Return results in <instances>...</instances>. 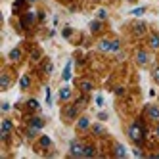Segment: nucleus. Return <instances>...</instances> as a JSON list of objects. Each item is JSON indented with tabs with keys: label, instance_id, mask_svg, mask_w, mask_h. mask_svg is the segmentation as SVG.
I'll use <instances>...</instances> for the list:
<instances>
[{
	"label": "nucleus",
	"instance_id": "obj_1",
	"mask_svg": "<svg viewBox=\"0 0 159 159\" xmlns=\"http://www.w3.org/2000/svg\"><path fill=\"white\" fill-rule=\"evenodd\" d=\"M129 136H130L132 142H136V144H138V142H142V138H144V130H142V126L138 123H134L129 129Z\"/></svg>",
	"mask_w": 159,
	"mask_h": 159
},
{
	"label": "nucleus",
	"instance_id": "obj_2",
	"mask_svg": "<svg viewBox=\"0 0 159 159\" xmlns=\"http://www.w3.org/2000/svg\"><path fill=\"white\" fill-rule=\"evenodd\" d=\"M119 40H102V42H100V50H102V52H117L119 50Z\"/></svg>",
	"mask_w": 159,
	"mask_h": 159
},
{
	"label": "nucleus",
	"instance_id": "obj_3",
	"mask_svg": "<svg viewBox=\"0 0 159 159\" xmlns=\"http://www.w3.org/2000/svg\"><path fill=\"white\" fill-rule=\"evenodd\" d=\"M69 150H71V155H75V157L84 155V146L81 144V142H77V140H73V142H71Z\"/></svg>",
	"mask_w": 159,
	"mask_h": 159
},
{
	"label": "nucleus",
	"instance_id": "obj_4",
	"mask_svg": "<svg viewBox=\"0 0 159 159\" xmlns=\"http://www.w3.org/2000/svg\"><path fill=\"white\" fill-rule=\"evenodd\" d=\"M10 130H12V123H10V121H4V123H2V140L8 138Z\"/></svg>",
	"mask_w": 159,
	"mask_h": 159
},
{
	"label": "nucleus",
	"instance_id": "obj_5",
	"mask_svg": "<svg viewBox=\"0 0 159 159\" xmlns=\"http://www.w3.org/2000/svg\"><path fill=\"white\" fill-rule=\"evenodd\" d=\"M115 155H117V157H125V155H126V150H125V146H121V144H115Z\"/></svg>",
	"mask_w": 159,
	"mask_h": 159
},
{
	"label": "nucleus",
	"instance_id": "obj_6",
	"mask_svg": "<svg viewBox=\"0 0 159 159\" xmlns=\"http://www.w3.org/2000/svg\"><path fill=\"white\" fill-rule=\"evenodd\" d=\"M31 129H42V121L39 119V117H35V119H31Z\"/></svg>",
	"mask_w": 159,
	"mask_h": 159
},
{
	"label": "nucleus",
	"instance_id": "obj_7",
	"mask_svg": "<svg viewBox=\"0 0 159 159\" xmlns=\"http://www.w3.org/2000/svg\"><path fill=\"white\" fill-rule=\"evenodd\" d=\"M69 96H71V90L69 88H61L60 90V98L61 100H69Z\"/></svg>",
	"mask_w": 159,
	"mask_h": 159
},
{
	"label": "nucleus",
	"instance_id": "obj_8",
	"mask_svg": "<svg viewBox=\"0 0 159 159\" xmlns=\"http://www.w3.org/2000/svg\"><path fill=\"white\" fill-rule=\"evenodd\" d=\"M71 79V63H67V67L63 69V81H69Z\"/></svg>",
	"mask_w": 159,
	"mask_h": 159
},
{
	"label": "nucleus",
	"instance_id": "obj_9",
	"mask_svg": "<svg viewBox=\"0 0 159 159\" xmlns=\"http://www.w3.org/2000/svg\"><path fill=\"white\" fill-rule=\"evenodd\" d=\"M136 61L144 65V63L148 61V56H146V52H138V56H136Z\"/></svg>",
	"mask_w": 159,
	"mask_h": 159
},
{
	"label": "nucleus",
	"instance_id": "obj_10",
	"mask_svg": "<svg viewBox=\"0 0 159 159\" xmlns=\"http://www.w3.org/2000/svg\"><path fill=\"white\" fill-rule=\"evenodd\" d=\"M148 113H150L151 119H159V109L157 108H148Z\"/></svg>",
	"mask_w": 159,
	"mask_h": 159
},
{
	"label": "nucleus",
	"instance_id": "obj_11",
	"mask_svg": "<svg viewBox=\"0 0 159 159\" xmlns=\"http://www.w3.org/2000/svg\"><path fill=\"white\" fill-rule=\"evenodd\" d=\"M77 126H79V129H81V130H84V129H86V126H88V119H86V117L79 119V123H77Z\"/></svg>",
	"mask_w": 159,
	"mask_h": 159
},
{
	"label": "nucleus",
	"instance_id": "obj_12",
	"mask_svg": "<svg viewBox=\"0 0 159 159\" xmlns=\"http://www.w3.org/2000/svg\"><path fill=\"white\" fill-rule=\"evenodd\" d=\"M81 88H83V92H90V90H92V83L83 81V83H81Z\"/></svg>",
	"mask_w": 159,
	"mask_h": 159
},
{
	"label": "nucleus",
	"instance_id": "obj_13",
	"mask_svg": "<svg viewBox=\"0 0 159 159\" xmlns=\"http://www.w3.org/2000/svg\"><path fill=\"white\" fill-rule=\"evenodd\" d=\"M150 44H151V48H159V36H157V35H153V36H151Z\"/></svg>",
	"mask_w": 159,
	"mask_h": 159
},
{
	"label": "nucleus",
	"instance_id": "obj_14",
	"mask_svg": "<svg viewBox=\"0 0 159 159\" xmlns=\"http://www.w3.org/2000/svg\"><path fill=\"white\" fill-rule=\"evenodd\" d=\"M19 56H21V52L15 48V50H12L10 52V60H19Z\"/></svg>",
	"mask_w": 159,
	"mask_h": 159
},
{
	"label": "nucleus",
	"instance_id": "obj_15",
	"mask_svg": "<svg viewBox=\"0 0 159 159\" xmlns=\"http://www.w3.org/2000/svg\"><path fill=\"white\" fill-rule=\"evenodd\" d=\"M77 113V105H71V108H67V117H75Z\"/></svg>",
	"mask_w": 159,
	"mask_h": 159
},
{
	"label": "nucleus",
	"instance_id": "obj_16",
	"mask_svg": "<svg viewBox=\"0 0 159 159\" xmlns=\"http://www.w3.org/2000/svg\"><path fill=\"white\" fill-rule=\"evenodd\" d=\"M40 144H42V148H48V146L52 144V142H50V138H48V136H42V138H40Z\"/></svg>",
	"mask_w": 159,
	"mask_h": 159
},
{
	"label": "nucleus",
	"instance_id": "obj_17",
	"mask_svg": "<svg viewBox=\"0 0 159 159\" xmlns=\"http://www.w3.org/2000/svg\"><path fill=\"white\" fill-rule=\"evenodd\" d=\"M33 17H35V15H33V14H29V15H25V19H23V27H27V25L31 23V21H33Z\"/></svg>",
	"mask_w": 159,
	"mask_h": 159
},
{
	"label": "nucleus",
	"instance_id": "obj_18",
	"mask_svg": "<svg viewBox=\"0 0 159 159\" xmlns=\"http://www.w3.org/2000/svg\"><path fill=\"white\" fill-rule=\"evenodd\" d=\"M84 155H86V157H90V155H94V148H90V146H86V148H84Z\"/></svg>",
	"mask_w": 159,
	"mask_h": 159
},
{
	"label": "nucleus",
	"instance_id": "obj_19",
	"mask_svg": "<svg viewBox=\"0 0 159 159\" xmlns=\"http://www.w3.org/2000/svg\"><path fill=\"white\" fill-rule=\"evenodd\" d=\"M27 105H29V108H33V109H39V102H36V100H29Z\"/></svg>",
	"mask_w": 159,
	"mask_h": 159
},
{
	"label": "nucleus",
	"instance_id": "obj_20",
	"mask_svg": "<svg viewBox=\"0 0 159 159\" xmlns=\"http://www.w3.org/2000/svg\"><path fill=\"white\" fill-rule=\"evenodd\" d=\"M29 86V77H23L21 79V88H27Z\"/></svg>",
	"mask_w": 159,
	"mask_h": 159
},
{
	"label": "nucleus",
	"instance_id": "obj_21",
	"mask_svg": "<svg viewBox=\"0 0 159 159\" xmlns=\"http://www.w3.org/2000/svg\"><path fill=\"white\" fill-rule=\"evenodd\" d=\"M90 29H92V31H100V23H98V21H94V23H90Z\"/></svg>",
	"mask_w": 159,
	"mask_h": 159
},
{
	"label": "nucleus",
	"instance_id": "obj_22",
	"mask_svg": "<svg viewBox=\"0 0 159 159\" xmlns=\"http://www.w3.org/2000/svg\"><path fill=\"white\" fill-rule=\"evenodd\" d=\"M134 31H136L138 35H142V33H144V25H136V27H134Z\"/></svg>",
	"mask_w": 159,
	"mask_h": 159
},
{
	"label": "nucleus",
	"instance_id": "obj_23",
	"mask_svg": "<svg viewBox=\"0 0 159 159\" xmlns=\"http://www.w3.org/2000/svg\"><path fill=\"white\" fill-rule=\"evenodd\" d=\"M132 14H134V15H142V14H144V8H136V10H132Z\"/></svg>",
	"mask_w": 159,
	"mask_h": 159
},
{
	"label": "nucleus",
	"instance_id": "obj_24",
	"mask_svg": "<svg viewBox=\"0 0 159 159\" xmlns=\"http://www.w3.org/2000/svg\"><path fill=\"white\" fill-rule=\"evenodd\" d=\"M153 79L159 83V67H155V69H153Z\"/></svg>",
	"mask_w": 159,
	"mask_h": 159
},
{
	"label": "nucleus",
	"instance_id": "obj_25",
	"mask_svg": "<svg viewBox=\"0 0 159 159\" xmlns=\"http://www.w3.org/2000/svg\"><path fill=\"white\" fill-rule=\"evenodd\" d=\"M94 132H96V134H102V132H104V129H102L100 125H96V126H94Z\"/></svg>",
	"mask_w": 159,
	"mask_h": 159
},
{
	"label": "nucleus",
	"instance_id": "obj_26",
	"mask_svg": "<svg viewBox=\"0 0 159 159\" xmlns=\"http://www.w3.org/2000/svg\"><path fill=\"white\" fill-rule=\"evenodd\" d=\"M6 86H8V77L4 75V77H2V88H6Z\"/></svg>",
	"mask_w": 159,
	"mask_h": 159
},
{
	"label": "nucleus",
	"instance_id": "obj_27",
	"mask_svg": "<svg viewBox=\"0 0 159 159\" xmlns=\"http://www.w3.org/2000/svg\"><path fill=\"white\" fill-rule=\"evenodd\" d=\"M134 155H136V157H140V155H144V153H142V151L138 150V148H136V150H134Z\"/></svg>",
	"mask_w": 159,
	"mask_h": 159
},
{
	"label": "nucleus",
	"instance_id": "obj_28",
	"mask_svg": "<svg viewBox=\"0 0 159 159\" xmlns=\"http://www.w3.org/2000/svg\"><path fill=\"white\" fill-rule=\"evenodd\" d=\"M98 15H100V19H104V17H105V10H100Z\"/></svg>",
	"mask_w": 159,
	"mask_h": 159
},
{
	"label": "nucleus",
	"instance_id": "obj_29",
	"mask_svg": "<svg viewBox=\"0 0 159 159\" xmlns=\"http://www.w3.org/2000/svg\"><path fill=\"white\" fill-rule=\"evenodd\" d=\"M96 104H98V105H102V104H104V100H102V96H98V98H96Z\"/></svg>",
	"mask_w": 159,
	"mask_h": 159
},
{
	"label": "nucleus",
	"instance_id": "obj_30",
	"mask_svg": "<svg viewBox=\"0 0 159 159\" xmlns=\"http://www.w3.org/2000/svg\"><path fill=\"white\" fill-rule=\"evenodd\" d=\"M155 132H157V136H159V126H157V130H155Z\"/></svg>",
	"mask_w": 159,
	"mask_h": 159
}]
</instances>
